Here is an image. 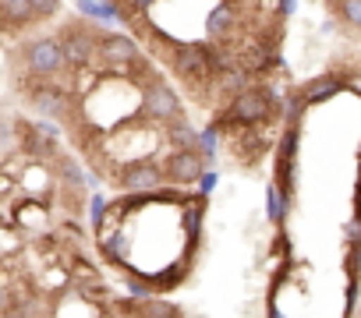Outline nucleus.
Returning a JSON list of instances; mask_svg holds the SVG:
<instances>
[{
	"instance_id": "obj_26",
	"label": "nucleus",
	"mask_w": 361,
	"mask_h": 318,
	"mask_svg": "<svg viewBox=\"0 0 361 318\" xmlns=\"http://www.w3.org/2000/svg\"><path fill=\"white\" fill-rule=\"evenodd\" d=\"M227 4H231V0H227Z\"/></svg>"
},
{
	"instance_id": "obj_3",
	"label": "nucleus",
	"mask_w": 361,
	"mask_h": 318,
	"mask_svg": "<svg viewBox=\"0 0 361 318\" xmlns=\"http://www.w3.org/2000/svg\"><path fill=\"white\" fill-rule=\"evenodd\" d=\"M117 188L128 191L131 198H145V195H156L163 191L166 177H163V167L159 159H145V155H135V159H124L121 170L114 174Z\"/></svg>"
},
{
	"instance_id": "obj_15",
	"label": "nucleus",
	"mask_w": 361,
	"mask_h": 318,
	"mask_svg": "<svg viewBox=\"0 0 361 318\" xmlns=\"http://www.w3.org/2000/svg\"><path fill=\"white\" fill-rule=\"evenodd\" d=\"M266 212H269V223H276V227L287 220V195L276 184L266 188Z\"/></svg>"
},
{
	"instance_id": "obj_13",
	"label": "nucleus",
	"mask_w": 361,
	"mask_h": 318,
	"mask_svg": "<svg viewBox=\"0 0 361 318\" xmlns=\"http://www.w3.org/2000/svg\"><path fill=\"white\" fill-rule=\"evenodd\" d=\"M0 22L8 29H29L36 22L29 0H0Z\"/></svg>"
},
{
	"instance_id": "obj_14",
	"label": "nucleus",
	"mask_w": 361,
	"mask_h": 318,
	"mask_svg": "<svg viewBox=\"0 0 361 318\" xmlns=\"http://www.w3.org/2000/svg\"><path fill=\"white\" fill-rule=\"evenodd\" d=\"M57 174H61V181H64L71 191H82L85 184H92V181H89V174L75 163L71 155H61V159H57Z\"/></svg>"
},
{
	"instance_id": "obj_21",
	"label": "nucleus",
	"mask_w": 361,
	"mask_h": 318,
	"mask_svg": "<svg viewBox=\"0 0 361 318\" xmlns=\"http://www.w3.org/2000/svg\"><path fill=\"white\" fill-rule=\"evenodd\" d=\"M343 234H347V244H361V216H354V220L343 227Z\"/></svg>"
},
{
	"instance_id": "obj_18",
	"label": "nucleus",
	"mask_w": 361,
	"mask_h": 318,
	"mask_svg": "<svg viewBox=\"0 0 361 318\" xmlns=\"http://www.w3.org/2000/svg\"><path fill=\"white\" fill-rule=\"evenodd\" d=\"M234 25V11H231V4L224 0V4L216 8V11H209V32L213 36H220V32H227Z\"/></svg>"
},
{
	"instance_id": "obj_12",
	"label": "nucleus",
	"mask_w": 361,
	"mask_h": 318,
	"mask_svg": "<svg viewBox=\"0 0 361 318\" xmlns=\"http://www.w3.org/2000/svg\"><path fill=\"white\" fill-rule=\"evenodd\" d=\"M163 138L170 141V148H195V141H199V131L188 124V117L180 113V117H173V120H166L163 124Z\"/></svg>"
},
{
	"instance_id": "obj_8",
	"label": "nucleus",
	"mask_w": 361,
	"mask_h": 318,
	"mask_svg": "<svg viewBox=\"0 0 361 318\" xmlns=\"http://www.w3.org/2000/svg\"><path fill=\"white\" fill-rule=\"evenodd\" d=\"M96 57L110 68V71H128L142 53H138V43L124 32H103L96 39Z\"/></svg>"
},
{
	"instance_id": "obj_19",
	"label": "nucleus",
	"mask_w": 361,
	"mask_h": 318,
	"mask_svg": "<svg viewBox=\"0 0 361 318\" xmlns=\"http://www.w3.org/2000/svg\"><path fill=\"white\" fill-rule=\"evenodd\" d=\"M336 11H340V18H343L350 29H361V0H340Z\"/></svg>"
},
{
	"instance_id": "obj_6",
	"label": "nucleus",
	"mask_w": 361,
	"mask_h": 318,
	"mask_svg": "<svg viewBox=\"0 0 361 318\" xmlns=\"http://www.w3.org/2000/svg\"><path fill=\"white\" fill-rule=\"evenodd\" d=\"M96 39H99V32H92V25H68V29H61L57 43L64 50L68 71L89 68L96 61Z\"/></svg>"
},
{
	"instance_id": "obj_23",
	"label": "nucleus",
	"mask_w": 361,
	"mask_h": 318,
	"mask_svg": "<svg viewBox=\"0 0 361 318\" xmlns=\"http://www.w3.org/2000/svg\"><path fill=\"white\" fill-rule=\"evenodd\" d=\"M11 304V293H8V286H4V279H0V311H4Z\"/></svg>"
},
{
	"instance_id": "obj_20",
	"label": "nucleus",
	"mask_w": 361,
	"mask_h": 318,
	"mask_svg": "<svg viewBox=\"0 0 361 318\" xmlns=\"http://www.w3.org/2000/svg\"><path fill=\"white\" fill-rule=\"evenodd\" d=\"M29 4H32L36 22H39V18H54V15L61 11V0H29Z\"/></svg>"
},
{
	"instance_id": "obj_25",
	"label": "nucleus",
	"mask_w": 361,
	"mask_h": 318,
	"mask_svg": "<svg viewBox=\"0 0 361 318\" xmlns=\"http://www.w3.org/2000/svg\"><path fill=\"white\" fill-rule=\"evenodd\" d=\"M280 15H294V0H280Z\"/></svg>"
},
{
	"instance_id": "obj_22",
	"label": "nucleus",
	"mask_w": 361,
	"mask_h": 318,
	"mask_svg": "<svg viewBox=\"0 0 361 318\" xmlns=\"http://www.w3.org/2000/svg\"><path fill=\"white\" fill-rule=\"evenodd\" d=\"M11 131H15L11 124H4V120H0V148H8V145H11Z\"/></svg>"
},
{
	"instance_id": "obj_7",
	"label": "nucleus",
	"mask_w": 361,
	"mask_h": 318,
	"mask_svg": "<svg viewBox=\"0 0 361 318\" xmlns=\"http://www.w3.org/2000/svg\"><path fill=\"white\" fill-rule=\"evenodd\" d=\"M159 167H163V177L177 188H185V184H195L206 170V159L195 152V148H170L163 159H159Z\"/></svg>"
},
{
	"instance_id": "obj_4",
	"label": "nucleus",
	"mask_w": 361,
	"mask_h": 318,
	"mask_svg": "<svg viewBox=\"0 0 361 318\" xmlns=\"http://www.w3.org/2000/svg\"><path fill=\"white\" fill-rule=\"evenodd\" d=\"M22 64H25V75L36 78V82L61 78V75L68 71V61H64V50H61L57 36L29 39V43L22 46Z\"/></svg>"
},
{
	"instance_id": "obj_1",
	"label": "nucleus",
	"mask_w": 361,
	"mask_h": 318,
	"mask_svg": "<svg viewBox=\"0 0 361 318\" xmlns=\"http://www.w3.org/2000/svg\"><path fill=\"white\" fill-rule=\"evenodd\" d=\"M138 82V117L149 120V124H166L173 117L185 113L180 106V96L173 85H166L163 75H156L152 68L145 71V78H135Z\"/></svg>"
},
{
	"instance_id": "obj_10",
	"label": "nucleus",
	"mask_w": 361,
	"mask_h": 318,
	"mask_svg": "<svg viewBox=\"0 0 361 318\" xmlns=\"http://www.w3.org/2000/svg\"><path fill=\"white\" fill-rule=\"evenodd\" d=\"M343 89V82L336 78V75H322V78H312V82H305L301 89H298V103L301 106H319V103H326V99H333L336 92Z\"/></svg>"
},
{
	"instance_id": "obj_11",
	"label": "nucleus",
	"mask_w": 361,
	"mask_h": 318,
	"mask_svg": "<svg viewBox=\"0 0 361 318\" xmlns=\"http://www.w3.org/2000/svg\"><path fill=\"white\" fill-rule=\"evenodd\" d=\"M75 8L85 22H99V25H117L124 22V11L114 4V0H75Z\"/></svg>"
},
{
	"instance_id": "obj_9",
	"label": "nucleus",
	"mask_w": 361,
	"mask_h": 318,
	"mask_svg": "<svg viewBox=\"0 0 361 318\" xmlns=\"http://www.w3.org/2000/svg\"><path fill=\"white\" fill-rule=\"evenodd\" d=\"M29 106L36 113H43V117H64L68 106H71V99L57 85V78H47V82H36L32 78V85H29Z\"/></svg>"
},
{
	"instance_id": "obj_17",
	"label": "nucleus",
	"mask_w": 361,
	"mask_h": 318,
	"mask_svg": "<svg viewBox=\"0 0 361 318\" xmlns=\"http://www.w3.org/2000/svg\"><path fill=\"white\" fill-rule=\"evenodd\" d=\"M99 255H103V262H110V265H124V237L121 234H103L99 237Z\"/></svg>"
},
{
	"instance_id": "obj_2",
	"label": "nucleus",
	"mask_w": 361,
	"mask_h": 318,
	"mask_svg": "<svg viewBox=\"0 0 361 318\" xmlns=\"http://www.w3.org/2000/svg\"><path fill=\"white\" fill-rule=\"evenodd\" d=\"M276 113V96L269 89H241L231 106L224 110V117L216 124H231V127H255L262 120H269Z\"/></svg>"
},
{
	"instance_id": "obj_16",
	"label": "nucleus",
	"mask_w": 361,
	"mask_h": 318,
	"mask_svg": "<svg viewBox=\"0 0 361 318\" xmlns=\"http://www.w3.org/2000/svg\"><path fill=\"white\" fill-rule=\"evenodd\" d=\"M135 318H185L177 311V304H163V300H145L135 307Z\"/></svg>"
},
{
	"instance_id": "obj_5",
	"label": "nucleus",
	"mask_w": 361,
	"mask_h": 318,
	"mask_svg": "<svg viewBox=\"0 0 361 318\" xmlns=\"http://www.w3.org/2000/svg\"><path fill=\"white\" fill-rule=\"evenodd\" d=\"M216 64H220V61H216L206 46H195V43H188V46H173V53H170V68H173V75H177L180 82H188V85H206V82L213 78Z\"/></svg>"
},
{
	"instance_id": "obj_24",
	"label": "nucleus",
	"mask_w": 361,
	"mask_h": 318,
	"mask_svg": "<svg viewBox=\"0 0 361 318\" xmlns=\"http://www.w3.org/2000/svg\"><path fill=\"white\" fill-rule=\"evenodd\" d=\"M128 4H131L135 11H149V8L156 4V0H128Z\"/></svg>"
}]
</instances>
